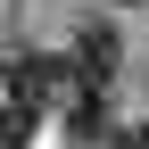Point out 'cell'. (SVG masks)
Here are the masks:
<instances>
[{"label": "cell", "mask_w": 149, "mask_h": 149, "mask_svg": "<svg viewBox=\"0 0 149 149\" xmlns=\"http://www.w3.org/2000/svg\"><path fill=\"white\" fill-rule=\"evenodd\" d=\"M116 149H149V141H141V133H116Z\"/></svg>", "instance_id": "cell-5"}, {"label": "cell", "mask_w": 149, "mask_h": 149, "mask_svg": "<svg viewBox=\"0 0 149 149\" xmlns=\"http://www.w3.org/2000/svg\"><path fill=\"white\" fill-rule=\"evenodd\" d=\"M33 141V116H17V108H0V149H25Z\"/></svg>", "instance_id": "cell-4"}, {"label": "cell", "mask_w": 149, "mask_h": 149, "mask_svg": "<svg viewBox=\"0 0 149 149\" xmlns=\"http://www.w3.org/2000/svg\"><path fill=\"white\" fill-rule=\"evenodd\" d=\"M116 25H83L74 33V91H108V74H116Z\"/></svg>", "instance_id": "cell-1"}, {"label": "cell", "mask_w": 149, "mask_h": 149, "mask_svg": "<svg viewBox=\"0 0 149 149\" xmlns=\"http://www.w3.org/2000/svg\"><path fill=\"white\" fill-rule=\"evenodd\" d=\"M66 133L74 141H108V91H74L66 100Z\"/></svg>", "instance_id": "cell-3"}, {"label": "cell", "mask_w": 149, "mask_h": 149, "mask_svg": "<svg viewBox=\"0 0 149 149\" xmlns=\"http://www.w3.org/2000/svg\"><path fill=\"white\" fill-rule=\"evenodd\" d=\"M141 141H149V133H141Z\"/></svg>", "instance_id": "cell-6"}, {"label": "cell", "mask_w": 149, "mask_h": 149, "mask_svg": "<svg viewBox=\"0 0 149 149\" xmlns=\"http://www.w3.org/2000/svg\"><path fill=\"white\" fill-rule=\"evenodd\" d=\"M8 91H17V116H33V108H50V91H58V58H42V50H25V58H8Z\"/></svg>", "instance_id": "cell-2"}]
</instances>
